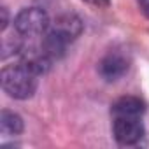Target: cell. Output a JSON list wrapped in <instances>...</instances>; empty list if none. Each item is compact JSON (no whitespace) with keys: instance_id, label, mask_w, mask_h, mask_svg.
<instances>
[{"instance_id":"8992f818","label":"cell","mask_w":149,"mask_h":149,"mask_svg":"<svg viewBox=\"0 0 149 149\" xmlns=\"http://www.w3.org/2000/svg\"><path fill=\"white\" fill-rule=\"evenodd\" d=\"M51 30H54L56 33H60L61 37H65L68 42H74L81 33H83V21L77 14H60L49 26Z\"/></svg>"},{"instance_id":"52a82bcc","label":"cell","mask_w":149,"mask_h":149,"mask_svg":"<svg viewBox=\"0 0 149 149\" xmlns=\"http://www.w3.org/2000/svg\"><path fill=\"white\" fill-rule=\"evenodd\" d=\"M144 111V102L137 97H121L111 107L112 118H142Z\"/></svg>"},{"instance_id":"30bf717a","label":"cell","mask_w":149,"mask_h":149,"mask_svg":"<svg viewBox=\"0 0 149 149\" xmlns=\"http://www.w3.org/2000/svg\"><path fill=\"white\" fill-rule=\"evenodd\" d=\"M137 6H139L140 13L149 19V0H137Z\"/></svg>"},{"instance_id":"7c38bea8","label":"cell","mask_w":149,"mask_h":149,"mask_svg":"<svg viewBox=\"0 0 149 149\" xmlns=\"http://www.w3.org/2000/svg\"><path fill=\"white\" fill-rule=\"evenodd\" d=\"M0 13H2V25H0V30H6L7 28V25H9V14H7V9L6 7H2L0 9Z\"/></svg>"},{"instance_id":"7a4b0ae2","label":"cell","mask_w":149,"mask_h":149,"mask_svg":"<svg viewBox=\"0 0 149 149\" xmlns=\"http://www.w3.org/2000/svg\"><path fill=\"white\" fill-rule=\"evenodd\" d=\"M49 26V16L42 7H25L14 16V30L23 37L44 35Z\"/></svg>"},{"instance_id":"5b68a950","label":"cell","mask_w":149,"mask_h":149,"mask_svg":"<svg viewBox=\"0 0 149 149\" xmlns=\"http://www.w3.org/2000/svg\"><path fill=\"white\" fill-rule=\"evenodd\" d=\"M19 63L25 65L28 70H32L35 76H46L51 70L53 60L42 51V47H33V46H21L19 53Z\"/></svg>"},{"instance_id":"3957f363","label":"cell","mask_w":149,"mask_h":149,"mask_svg":"<svg viewBox=\"0 0 149 149\" xmlns=\"http://www.w3.org/2000/svg\"><path fill=\"white\" fill-rule=\"evenodd\" d=\"M112 135L121 146H133L144 135L140 118H112Z\"/></svg>"},{"instance_id":"ba28073f","label":"cell","mask_w":149,"mask_h":149,"mask_svg":"<svg viewBox=\"0 0 149 149\" xmlns=\"http://www.w3.org/2000/svg\"><path fill=\"white\" fill-rule=\"evenodd\" d=\"M68 44H70V42H68L65 37H61L60 33H56L54 30L49 28V30L44 33V37H42L40 47H42V51L54 61V60H60V58L65 56Z\"/></svg>"},{"instance_id":"8fae6325","label":"cell","mask_w":149,"mask_h":149,"mask_svg":"<svg viewBox=\"0 0 149 149\" xmlns=\"http://www.w3.org/2000/svg\"><path fill=\"white\" fill-rule=\"evenodd\" d=\"M84 2L90 6H95V7H109L111 0H84Z\"/></svg>"},{"instance_id":"9c48e42d","label":"cell","mask_w":149,"mask_h":149,"mask_svg":"<svg viewBox=\"0 0 149 149\" xmlns=\"http://www.w3.org/2000/svg\"><path fill=\"white\" fill-rule=\"evenodd\" d=\"M25 128L23 118L13 111H2L0 112V133L4 137H14L19 135Z\"/></svg>"},{"instance_id":"6da1fadb","label":"cell","mask_w":149,"mask_h":149,"mask_svg":"<svg viewBox=\"0 0 149 149\" xmlns=\"http://www.w3.org/2000/svg\"><path fill=\"white\" fill-rule=\"evenodd\" d=\"M2 90L14 100H28L35 95L39 86V76L28 70L19 61L16 65L4 67L0 72Z\"/></svg>"},{"instance_id":"277c9868","label":"cell","mask_w":149,"mask_h":149,"mask_svg":"<svg viewBox=\"0 0 149 149\" xmlns=\"http://www.w3.org/2000/svg\"><path fill=\"white\" fill-rule=\"evenodd\" d=\"M128 68H130V58L119 51L107 53L98 63V74L107 83H114V81L121 79L128 72Z\"/></svg>"}]
</instances>
